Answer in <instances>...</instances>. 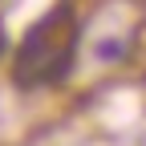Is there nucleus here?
Segmentation results:
<instances>
[{"label": "nucleus", "mask_w": 146, "mask_h": 146, "mask_svg": "<svg viewBox=\"0 0 146 146\" xmlns=\"http://www.w3.org/2000/svg\"><path fill=\"white\" fill-rule=\"evenodd\" d=\"M73 57V25L57 8L49 12L41 25H33L21 53H16V81L21 85H49L61 81Z\"/></svg>", "instance_id": "f257e3e1"}]
</instances>
